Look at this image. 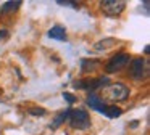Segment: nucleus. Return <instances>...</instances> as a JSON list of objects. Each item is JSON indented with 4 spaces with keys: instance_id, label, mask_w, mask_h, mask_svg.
<instances>
[{
    "instance_id": "f257e3e1",
    "label": "nucleus",
    "mask_w": 150,
    "mask_h": 135,
    "mask_svg": "<svg viewBox=\"0 0 150 135\" xmlns=\"http://www.w3.org/2000/svg\"><path fill=\"white\" fill-rule=\"evenodd\" d=\"M129 96V89L123 84H107V85L102 89V100H107V101H124V100Z\"/></svg>"
},
{
    "instance_id": "f03ea898",
    "label": "nucleus",
    "mask_w": 150,
    "mask_h": 135,
    "mask_svg": "<svg viewBox=\"0 0 150 135\" xmlns=\"http://www.w3.org/2000/svg\"><path fill=\"white\" fill-rule=\"evenodd\" d=\"M68 122L76 130H86L91 127V117L84 109H69Z\"/></svg>"
},
{
    "instance_id": "7ed1b4c3",
    "label": "nucleus",
    "mask_w": 150,
    "mask_h": 135,
    "mask_svg": "<svg viewBox=\"0 0 150 135\" xmlns=\"http://www.w3.org/2000/svg\"><path fill=\"white\" fill-rule=\"evenodd\" d=\"M100 8L107 16H120L126 8V2L124 0H103L100 2Z\"/></svg>"
},
{
    "instance_id": "20e7f679",
    "label": "nucleus",
    "mask_w": 150,
    "mask_h": 135,
    "mask_svg": "<svg viewBox=\"0 0 150 135\" xmlns=\"http://www.w3.org/2000/svg\"><path fill=\"white\" fill-rule=\"evenodd\" d=\"M129 72L136 80L145 79L147 74H149V63H147L145 60H142V58H137V60H134L132 63H131Z\"/></svg>"
},
{
    "instance_id": "39448f33",
    "label": "nucleus",
    "mask_w": 150,
    "mask_h": 135,
    "mask_svg": "<svg viewBox=\"0 0 150 135\" xmlns=\"http://www.w3.org/2000/svg\"><path fill=\"white\" fill-rule=\"evenodd\" d=\"M127 63H129V55L127 53H118L107 63L105 71H107V72H116V71H121L123 68H126Z\"/></svg>"
},
{
    "instance_id": "423d86ee",
    "label": "nucleus",
    "mask_w": 150,
    "mask_h": 135,
    "mask_svg": "<svg viewBox=\"0 0 150 135\" xmlns=\"http://www.w3.org/2000/svg\"><path fill=\"white\" fill-rule=\"evenodd\" d=\"M87 105L91 106V108H94L95 111H98V112H103V111H105V108H107L105 101H103V100H102L98 95H89V98H87Z\"/></svg>"
},
{
    "instance_id": "0eeeda50",
    "label": "nucleus",
    "mask_w": 150,
    "mask_h": 135,
    "mask_svg": "<svg viewBox=\"0 0 150 135\" xmlns=\"http://www.w3.org/2000/svg\"><path fill=\"white\" fill-rule=\"evenodd\" d=\"M49 37L57 39V40H66V29L62 26H53L49 31Z\"/></svg>"
},
{
    "instance_id": "6e6552de",
    "label": "nucleus",
    "mask_w": 150,
    "mask_h": 135,
    "mask_svg": "<svg viewBox=\"0 0 150 135\" xmlns=\"http://www.w3.org/2000/svg\"><path fill=\"white\" fill-rule=\"evenodd\" d=\"M115 44H116V40L115 39H103V40H100V42H97V44L94 45V50H97V51H102V50H108V48H111V47H115Z\"/></svg>"
},
{
    "instance_id": "1a4fd4ad",
    "label": "nucleus",
    "mask_w": 150,
    "mask_h": 135,
    "mask_svg": "<svg viewBox=\"0 0 150 135\" xmlns=\"http://www.w3.org/2000/svg\"><path fill=\"white\" fill-rule=\"evenodd\" d=\"M68 116H69V109H66L65 112L58 114L55 119H53V122H52V124H50V129H58V127H60V125H62L65 121H68Z\"/></svg>"
},
{
    "instance_id": "9d476101",
    "label": "nucleus",
    "mask_w": 150,
    "mask_h": 135,
    "mask_svg": "<svg viewBox=\"0 0 150 135\" xmlns=\"http://www.w3.org/2000/svg\"><path fill=\"white\" fill-rule=\"evenodd\" d=\"M81 66H82V71H84V72H89V71H95V68L100 66V61H97V60H84L81 63Z\"/></svg>"
},
{
    "instance_id": "9b49d317",
    "label": "nucleus",
    "mask_w": 150,
    "mask_h": 135,
    "mask_svg": "<svg viewBox=\"0 0 150 135\" xmlns=\"http://www.w3.org/2000/svg\"><path fill=\"white\" fill-rule=\"evenodd\" d=\"M20 5H21V2H7L0 8V13H11V11L20 8Z\"/></svg>"
},
{
    "instance_id": "f8f14e48",
    "label": "nucleus",
    "mask_w": 150,
    "mask_h": 135,
    "mask_svg": "<svg viewBox=\"0 0 150 135\" xmlns=\"http://www.w3.org/2000/svg\"><path fill=\"white\" fill-rule=\"evenodd\" d=\"M103 114L107 116V117H118V116L121 114V109L116 108V106H108V105H107V108H105Z\"/></svg>"
},
{
    "instance_id": "ddd939ff",
    "label": "nucleus",
    "mask_w": 150,
    "mask_h": 135,
    "mask_svg": "<svg viewBox=\"0 0 150 135\" xmlns=\"http://www.w3.org/2000/svg\"><path fill=\"white\" fill-rule=\"evenodd\" d=\"M58 5H63V6H74L78 8V2H69V0H58Z\"/></svg>"
},
{
    "instance_id": "4468645a",
    "label": "nucleus",
    "mask_w": 150,
    "mask_h": 135,
    "mask_svg": "<svg viewBox=\"0 0 150 135\" xmlns=\"http://www.w3.org/2000/svg\"><path fill=\"white\" fill-rule=\"evenodd\" d=\"M63 98H65L66 101L69 103V105H73V103L76 101V96H73L71 93H68V92H65V93H63Z\"/></svg>"
},
{
    "instance_id": "2eb2a0df",
    "label": "nucleus",
    "mask_w": 150,
    "mask_h": 135,
    "mask_svg": "<svg viewBox=\"0 0 150 135\" xmlns=\"http://www.w3.org/2000/svg\"><path fill=\"white\" fill-rule=\"evenodd\" d=\"M31 114H36V116H42V114H45V109L44 108H39V109H31Z\"/></svg>"
},
{
    "instance_id": "dca6fc26",
    "label": "nucleus",
    "mask_w": 150,
    "mask_h": 135,
    "mask_svg": "<svg viewBox=\"0 0 150 135\" xmlns=\"http://www.w3.org/2000/svg\"><path fill=\"white\" fill-rule=\"evenodd\" d=\"M8 37V31L7 29H0V40H5Z\"/></svg>"
}]
</instances>
